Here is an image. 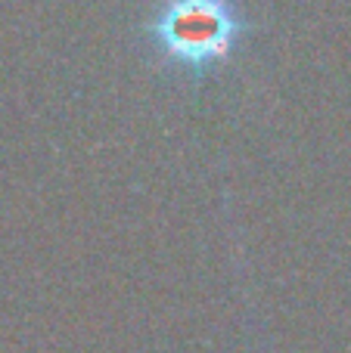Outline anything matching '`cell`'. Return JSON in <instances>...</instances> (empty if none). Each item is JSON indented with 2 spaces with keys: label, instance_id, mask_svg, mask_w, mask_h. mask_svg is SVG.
<instances>
[{
  "label": "cell",
  "instance_id": "1",
  "mask_svg": "<svg viewBox=\"0 0 351 353\" xmlns=\"http://www.w3.org/2000/svg\"><path fill=\"white\" fill-rule=\"evenodd\" d=\"M246 31L234 0H162L149 22L155 47L193 72H205L230 56Z\"/></svg>",
  "mask_w": 351,
  "mask_h": 353
}]
</instances>
